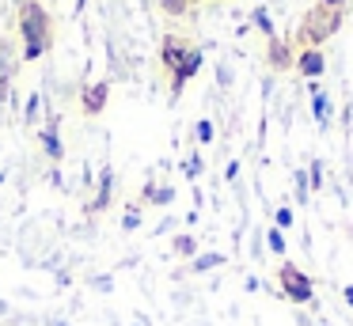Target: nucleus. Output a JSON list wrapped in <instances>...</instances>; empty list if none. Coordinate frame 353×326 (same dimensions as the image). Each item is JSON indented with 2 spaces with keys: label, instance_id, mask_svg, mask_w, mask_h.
Segmentation results:
<instances>
[{
  "label": "nucleus",
  "instance_id": "f257e3e1",
  "mask_svg": "<svg viewBox=\"0 0 353 326\" xmlns=\"http://www.w3.org/2000/svg\"><path fill=\"white\" fill-rule=\"evenodd\" d=\"M342 23H345V8H327V4L315 0L304 12L300 27L292 30L289 42L296 45V50H323V42H330V38L342 30Z\"/></svg>",
  "mask_w": 353,
  "mask_h": 326
},
{
  "label": "nucleus",
  "instance_id": "f03ea898",
  "mask_svg": "<svg viewBox=\"0 0 353 326\" xmlns=\"http://www.w3.org/2000/svg\"><path fill=\"white\" fill-rule=\"evenodd\" d=\"M19 38H23V61H39L42 53L54 42V23H50V12L39 4V0H23L19 4Z\"/></svg>",
  "mask_w": 353,
  "mask_h": 326
},
{
  "label": "nucleus",
  "instance_id": "7ed1b4c3",
  "mask_svg": "<svg viewBox=\"0 0 353 326\" xmlns=\"http://www.w3.org/2000/svg\"><path fill=\"white\" fill-rule=\"evenodd\" d=\"M277 288H281V296H285V300H292V303H307V307L315 303V281L307 277L300 265H292V262L277 265Z\"/></svg>",
  "mask_w": 353,
  "mask_h": 326
},
{
  "label": "nucleus",
  "instance_id": "20e7f679",
  "mask_svg": "<svg viewBox=\"0 0 353 326\" xmlns=\"http://www.w3.org/2000/svg\"><path fill=\"white\" fill-rule=\"evenodd\" d=\"M190 50H194V45L186 42L183 34H163V42H160V65H163V72H168V76L175 72V68L186 61V53H190Z\"/></svg>",
  "mask_w": 353,
  "mask_h": 326
},
{
  "label": "nucleus",
  "instance_id": "39448f33",
  "mask_svg": "<svg viewBox=\"0 0 353 326\" xmlns=\"http://www.w3.org/2000/svg\"><path fill=\"white\" fill-rule=\"evenodd\" d=\"M201 65H205V53H201L198 45H194V50L186 53V61H183V65H179L175 72H171V99H179V95H183V88H186V83H190L194 76L201 72Z\"/></svg>",
  "mask_w": 353,
  "mask_h": 326
},
{
  "label": "nucleus",
  "instance_id": "423d86ee",
  "mask_svg": "<svg viewBox=\"0 0 353 326\" xmlns=\"http://www.w3.org/2000/svg\"><path fill=\"white\" fill-rule=\"evenodd\" d=\"M110 201H114V167L110 163H103L99 167V182H95V197H92V205H88V212H107L110 209Z\"/></svg>",
  "mask_w": 353,
  "mask_h": 326
},
{
  "label": "nucleus",
  "instance_id": "0eeeda50",
  "mask_svg": "<svg viewBox=\"0 0 353 326\" xmlns=\"http://www.w3.org/2000/svg\"><path fill=\"white\" fill-rule=\"evenodd\" d=\"M107 99H110V83H107V80L88 83V88L80 91V110H84L88 118H95V114L107 110Z\"/></svg>",
  "mask_w": 353,
  "mask_h": 326
},
{
  "label": "nucleus",
  "instance_id": "6e6552de",
  "mask_svg": "<svg viewBox=\"0 0 353 326\" xmlns=\"http://www.w3.org/2000/svg\"><path fill=\"white\" fill-rule=\"evenodd\" d=\"M292 68H296V72L312 83V80H319V76L327 72V57H323V50H296Z\"/></svg>",
  "mask_w": 353,
  "mask_h": 326
},
{
  "label": "nucleus",
  "instance_id": "1a4fd4ad",
  "mask_svg": "<svg viewBox=\"0 0 353 326\" xmlns=\"http://www.w3.org/2000/svg\"><path fill=\"white\" fill-rule=\"evenodd\" d=\"M266 61H270V68H274V72H289L292 61H296L289 38H270V42H266Z\"/></svg>",
  "mask_w": 353,
  "mask_h": 326
},
{
  "label": "nucleus",
  "instance_id": "9d476101",
  "mask_svg": "<svg viewBox=\"0 0 353 326\" xmlns=\"http://www.w3.org/2000/svg\"><path fill=\"white\" fill-rule=\"evenodd\" d=\"M57 114H50L46 118V125L39 129V141H42V148H46V156L54 159V163H61L65 159V144H61V133H57Z\"/></svg>",
  "mask_w": 353,
  "mask_h": 326
},
{
  "label": "nucleus",
  "instance_id": "9b49d317",
  "mask_svg": "<svg viewBox=\"0 0 353 326\" xmlns=\"http://www.w3.org/2000/svg\"><path fill=\"white\" fill-rule=\"evenodd\" d=\"M307 91H312V114H315V121H319V125L327 129V125H330V114H334V106H330L327 91L319 88V80L307 83Z\"/></svg>",
  "mask_w": 353,
  "mask_h": 326
},
{
  "label": "nucleus",
  "instance_id": "f8f14e48",
  "mask_svg": "<svg viewBox=\"0 0 353 326\" xmlns=\"http://www.w3.org/2000/svg\"><path fill=\"white\" fill-rule=\"evenodd\" d=\"M224 262H228V258H224L221 250H205V254L198 250V254L190 258V265H186V269H190V273H209V269H221Z\"/></svg>",
  "mask_w": 353,
  "mask_h": 326
},
{
  "label": "nucleus",
  "instance_id": "ddd939ff",
  "mask_svg": "<svg viewBox=\"0 0 353 326\" xmlns=\"http://www.w3.org/2000/svg\"><path fill=\"white\" fill-rule=\"evenodd\" d=\"M141 201H145V205H171V201H175V186H156V182H145Z\"/></svg>",
  "mask_w": 353,
  "mask_h": 326
},
{
  "label": "nucleus",
  "instance_id": "4468645a",
  "mask_svg": "<svg viewBox=\"0 0 353 326\" xmlns=\"http://www.w3.org/2000/svg\"><path fill=\"white\" fill-rule=\"evenodd\" d=\"M171 254L175 258H194L198 254V239H194L190 232H179L175 239H171Z\"/></svg>",
  "mask_w": 353,
  "mask_h": 326
},
{
  "label": "nucleus",
  "instance_id": "2eb2a0df",
  "mask_svg": "<svg viewBox=\"0 0 353 326\" xmlns=\"http://www.w3.org/2000/svg\"><path fill=\"white\" fill-rule=\"evenodd\" d=\"M23 121H27L31 129L42 121V91H31V95H27V103H23Z\"/></svg>",
  "mask_w": 353,
  "mask_h": 326
},
{
  "label": "nucleus",
  "instance_id": "dca6fc26",
  "mask_svg": "<svg viewBox=\"0 0 353 326\" xmlns=\"http://www.w3.org/2000/svg\"><path fill=\"white\" fill-rule=\"evenodd\" d=\"M251 23H254V27H259L262 30V38H266V42H270V38H277V30H274V19H270V12H266V8H254V12H251Z\"/></svg>",
  "mask_w": 353,
  "mask_h": 326
},
{
  "label": "nucleus",
  "instance_id": "f3484780",
  "mask_svg": "<svg viewBox=\"0 0 353 326\" xmlns=\"http://www.w3.org/2000/svg\"><path fill=\"white\" fill-rule=\"evenodd\" d=\"M141 220H145V212H141V205H125L122 212V232H137Z\"/></svg>",
  "mask_w": 353,
  "mask_h": 326
},
{
  "label": "nucleus",
  "instance_id": "a211bd4d",
  "mask_svg": "<svg viewBox=\"0 0 353 326\" xmlns=\"http://www.w3.org/2000/svg\"><path fill=\"white\" fill-rule=\"evenodd\" d=\"M292 186H296V205H307L312 186H307V171H292Z\"/></svg>",
  "mask_w": 353,
  "mask_h": 326
},
{
  "label": "nucleus",
  "instance_id": "6ab92c4d",
  "mask_svg": "<svg viewBox=\"0 0 353 326\" xmlns=\"http://www.w3.org/2000/svg\"><path fill=\"white\" fill-rule=\"evenodd\" d=\"M266 247L274 250L277 258L285 254V247H289V243H285V232H281V227H266Z\"/></svg>",
  "mask_w": 353,
  "mask_h": 326
},
{
  "label": "nucleus",
  "instance_id": "aec40b11",
  "mask_svg": "<svg viewBox=\"0 0 353 326\" xmlns=\"http://www.w3.org/2000/svg\"><path fill=\"white\" fill-rule=\"evenodd\" d=\"M88 288H92V292H114V277H110V273H92V277H88Z\"/></svg>",
  "mask_w": 353,
  "mask_h": 326
},
{
  "label": "nucleus",
  "instance_id": "412c9836",
  "mask_svg": "<svg viewBox=\"0 0 353 326\" xmlns=\"http://www.w3.org/2000/svg\"><path fill=\"white\" fill-rule=\"evenodd\" d=\"M160 4V12H168V15H186L190 12V0H156Z\"/></svg>",
  "mask_w": 353,
  "mask_h": 326
},
{
  "label": "nucleus",
  "instance_id": "4be33fe9",
  "mask_svg": "<svg viewBox=\"0 0 353 326\" xmlns=\"http://www.w3.org/2000/svg\"><path fill=\"white\" fill-rule=\"evenodd\" d=\"M213 121H209V118H201L198 121V125H194V141H198V144H209V141H213Z\"/></svg>",
  "mask_w": 353,
  "mask_h": 326
},
{
  "label": "nucleus",
  "instance_id": "5701e85b",
  "mask_svg": "<svg viewBox=\"0 0 353 326\" xmlns=\"http://www.w3.org/2000/svg\"><path fill=\"white\" fill-rule=\"evenodd\" d=\"M274 227H281V232L292 227V205H281V209L274 212Z\"/></svg>",
  "mask_w": 353,
  "mask_h": 326
},
{
  "label": "nucleus",
  "instance_id": "b1692460",
  "mask_svg": "<svg viewBox=\"0 0 353 326\" xmlns=\"http://www.w3.org/2000/svg\"><path fill=\"white\" fill-rule=\"evenodd\" d=\"M201 167H205V163H201V156L194 152V156H186V163H183V174H186V179H198V174H201Z\"/></svg>",
  "mask_w": 353,
  "mask_h": 326
},
{
  "label": "nucleus",
  "instance_id": "393cba45",
  "mask_svg": "<svg viewBox=\"0 0 353 326\" xmlns=\"http://www.w3.org/2000/svg\"><path fill=\"white\" fill-rule=\"evenodd\" d=\"M307 186L323 190V163H319V159H312V167H307Z\"/></svg>",
  "mask_w": 353,
  "mask_h": 326
},
{
  "label": "nucleus",
  "instance_id": "a878e982",
  "mask_svg": "<svg viewBox=\"0 0 353 326\" xmlns=\"http://www.w3.org/2000/svg\"><path fill=\"white\" fill-rule=\"evenodd\" d=\"M216 80H221V88H228V83H232V72H228V65H221V68H216Z\"/></svg>",
  "mask_w": 353,
  "mask_h": 326
},
{
  "label": "nucleus",
  "instance_id": "bb28decb",
  "mask_svg": "<svg viewBox=\"0 0 353 326\" xmlns=\"http://www.w3.org/2000/svg\"><path fill=\"white\" fill-rule=\"evenodd\" d=\"M236 174H239V163H236V159H232V163H228V167H224V179H228V182H232V179H236Z\"/></svg>",
  "mask_w": 353,
  "mask_h": 326
},
{
  "label": "nucleus",
  "instance_id": "cd10ccee",
  "mask_svg": "<svg viewBox=\"0 0 353 326\" xmlns=\"http://www.w3.org/2000/svg\"><path fill=\"white\" fill-rule=\"evenodd\" d=\"M342 300H345V303H350V307H353V285H345V288H342Z\"/></svg>",
  "mask_w": 353,
  "mask_h": 326
},
{
  "label": "nucleus",
  "instance_id": "c85d7f7f",
  "mask_svg": "<svg viewBox=\"0 0 353 326\" xmlns=\"http://www.w3.org/2000/svg\"><path fill=\"white\" fill-rule=\"evenodd\" d=\"M84 8H88V0H72V12H77V15L84 12Z\"/></svg>",
  "mask_w": 353,
  "mask_h": 326
},
{
  "label": "nucleus",
  "instance_id": "c756f323",
  "mask_svg": "<svg viewBox=\"0 0 353 326\" xmlns=\"http://www.w3.org/2000/svg\"><path fill=\"white\" fill-rule=\"evenodd\" d=\"M319 4H327V8H345V0H319Z\"/></svg>",
  "mask_w": 353,
  "mask_h": 326
},
{
  "label": "nucleus",
  "instance_id": "7c9ffc66",
  "mask_svg": "<svg viewBox=\"0 0 353 326\" xmlns=\"http://www.w3.org/2000/svg\"><path fill=\"white\" fill-rule=\"evenodd\" d=\"M133 326H148V318H137V323H133Z\"/></svg>",
  "mask_w": 353,
  "mask_h": 326
},
{
  "label": "nucleus",
  "instance_id": "2f4dec72",
  "mask_svg": "<svg viewBox=\"0 0 353 326\" xmlns=\"http://www.w3.org/2000/svg\"><path fill=\"white\" fill-rule=\"evenodd\" d=\"M12 4H23V0H12Z\"/></svg>",
  "mask_w": 353,
  "mask_h": 326
},
{
  "label": "nucleus",
  "instance_id": "473e14b6",
  "mask_svg": "<svg viewBox=\"0 0 353 326\" xmlns=\"http://www.w3.org/2000/svg\"><path fill=\"white\" fill-rule=\"evenodd\" d=\"M57 326H69V323H57Z\"/></svg>",
  "mask_w": 353,
  "mask_h": 326
},
{
  "label": "nucleus",
  "instance_id": "72a5a7b5",
  "mask_svg": "<svg viewBox=\"0 0 353 326\" xmlns=\"http://www.w3.org/2000/svg\"><path fill=\"white\" fill-rule=\"evenodd\" d=\"M190 4H198V0H190Z\"/></svg>",
  "mask_w": 353,
  "mask_h": 326
}]
</instances>
